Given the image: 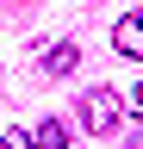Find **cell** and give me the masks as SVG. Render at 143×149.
Returning <instances> with one entry per match:
<instances>
[{
  "instance_id": "7",
  "label": "cell",
  "mask_w": 143,
  "mask_h": 149,
  "mask_svg": "<svg viewBox=\"0 0 143 149\" xmlns=\"http://www.w3.org/2000/svg\"><path fill=\"white\" fill-rule=\"evenodd\" d=\"M137 112H143V87H137Z\"/></svg>"
},
{
  "instance_id": "4",
  "label": "cell",
  "mask_w": 143,
  "mask_h": 149,
  "mask_svg": "<svg viewBox=\"0 0 143 149\" xmlns=\"http://www.w3.org/2000/svg\"><path fill=\"white\" fill-rule=\"evenodd\" d=\"M31 149H68V130L62 124H38L31 130Z\"/></svg>"
},
{
  "instance_id": "5",
  "label": "cell",
  "mask_w": 143,
  "mask_h": 149,
  "mask_svg": "<svg viewBox=\"0 0 143 149\" xmlns=\"http://www.w3.org/2000/svg\"><path fill=\"white\" fill-rule=\"evenodd\" d=\"M0 149H31V137H25V130H13V137H0Z\"/></svg>"
},
{
  "instance_id": "2",
  "label": "cell",
  "mask_w": 143,
  "mask_h": 149,
  "mask_svg": "<svg viewBox=\"0 0 143 149\" xmlns=\"http://www.w3.org/2000/svg\"><path fill=\"white\" fill-rule=\"evenodd\" d=\"M112 50L131 56V62H143V13H124L118 25H112Z\"/></svg>"
},
{
  "instance_id": "1",
  "label": "cell",
  "mask_w": 143,
  "mask_h": 149,
  "mask_svg": "<svg viewBox=\"0 0 143 149\" xmlns=\"http://www.w3.org/2000/svg\"><path fill=\"white\" fill-rule=\"evenodd\" d=\"M75 118H81L87 130H100V137H112V130L124 124V100H118L112 87H87L81 106H75Z\"/></svg>"
},
{
  "instance_id": "3",
  "label": "cell",
  "mask_w": 143,
  "mask_h": 149,
  "mask_svg": "<svg viewBox=\"0 0 143 149\" xmlns=\"http://www.w3.org/2000/svg\"><path fill=\"white\" fill-rule=\"evenodd\" d=\"M75 62H81V50H75V44H56V50H44V74H50V81H62V74L75 68Z\"/></svg>"
},
{
  "instance_id": "6",
  "label": "cell",
  "mask_w": 143,
  "mask_h": 149,
  "mask_svg": "<svg viewBox=\"0 0 143 149\" xmlns=\"http://www.w3.org/2000/svg\"><path fill=\"white\" fill-rule=\"evenodd\" d=\"M131 149H143V130H131Z\"/></svg>"
}]
</instances>
